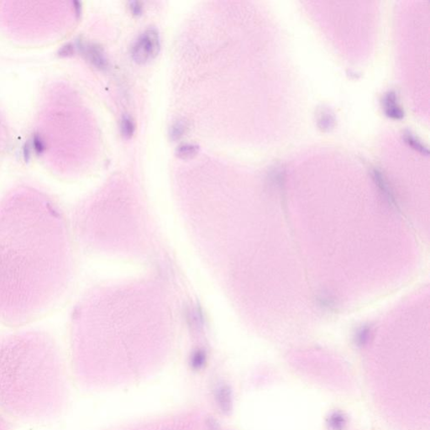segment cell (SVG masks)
<instances>
[{
	"instance_id": "obj_1",
	"label": "cell",
	"mask_w": 430,
	"mask_h": 430,
	"mask_svg": "<svg viewBox=\"0 0 430 430\" xmlns=\"http://www.w3.org/2000/svg\"><path fill=\"white\" fill-rule=\"evenodd\" d=\"M72 274L65 216L57 201L22 185L0 200V321L20 325L57 305Z\"/></svg>"
},
{
	"instance_id": "obj_2",
	"label": "cell",
	"mask_w": 430,
	"mask_h": 430,
	"mask_svg": "<svg viewBox=\"0 0 430 430\" xmlns=\"http://www.w3.org/2000/svg\"><path fill=\"white\" fill-rule=\"evenodd\" d=\"M65 367L57 341L41 330L0 338V409L24 422L54 420L65 405Z\"/></svg>"
},
{
	"instance_id": "obj_3",
	"label": "cell",
	"mask_w": 430,
	"mask_h": 430,
	"mask_svg": "<svg viewBox=\"0 0 430 430\" xmlns=\"http://www.w3.org/2000/svg\"><path fill=\"white\" fill-rule=\"evenodd\" d=\"M161 43L157 30L150 28L140 35L131 48L132 59L139 63H149L159 53Z\"/></svg>"
},
{
	"instance_id": "obj_4",
	"label": "cell",
	"mask_w": 430,
	"mask_h": 430,
	"mask_svg": "<svg viewBox=\"0 0 430 430\" xmlns=\"http://www.w3.org/2000/svg\"><path fill=\"white\" fill-rule=\"evenodd\" d=\"M215 399L221 411L224 413L230 411L232 406V394L227 386H220L218 387L215 393Z\"/></svg>"
},
{
	"instance_id": "obj_5",
	"label": "cell",
	"mask_w": 430,
	"mask_h": 430,
	"mask_svg": "<svg viewBox=\"0 0 430 430\" xmlns=\"http://www.w3.org/2000/svg\"><path fill=\"white\" fill-rule=\"evenodd\" d=\"M384 109L387 116L392 119H399L403 117V111L398 103L395 94L392 92H390L385 97Z\"/></svg>"
},
{
	"instance_id": "obj_6",
	"label": "cell",
	"mask_w": 430,
	"mask_h": 430,
	"mask_svg": "<svg viewBox=\"0 0 430 430\" xmlns=\"http://www.w3.org/2000/svg\"><path fill=\"white\" fill-rule=\"evenodd\" d=\"M87 55L89 56L90 61L97 68L104 69L107 67V59L103 50L97 46H90Z\"/></svg>"
},
{
	"instance_id": "obj_7",
	"label": "cell",
	"mask_w": 430,
	"mask_h": 430,
	"mask_svg": "<svg viewBox=\"0 0 430 430\" xmlns=\"http://www.w3.org/2000/svg\"><path fill=\"white\" fill-rule=\"evenodd\" d=\"M346 423V417L341 412H335L328 419V426L331 430H343Z\"/></svg>"
},
{
	"instance_id": "obj_8",
	"label": "cell",
	"mask_w": 430,
	"mask_h": 430,
	"mask_svg": "<svg viewBox=\"0 0 430 430\" xmlns=\"http://www.w3.org/2000/svg\"><path fill=\"white\" fill-rule=\"evenodd\" d=\"M198 146L194 144H182L176 149V157L181 159H190L198 154Z\"/></svg>"
},
{
	"instance_id": "obj_9",
	"label": "cell",
	"mask_w": 430,
	"mask_h": 430,
	"mask_svg": "<svg viewBox=\"0 0 430 430\" xmlns=\"http://www.w3.org/2000/svg\"><path fill=\"white\" fill-rule=\"evenodd\" d=\"M136 130L135 122L128 115L123 117L120 123V131L121 135L125 139H130L132 137Z\"/></svg>"
},
{
	"instance_id": "obj_10",
	"label": "cell",
	"mask_w": 430,
	"mask_h": 430,
	"mask_svg": "<svg viewBox=\"0 0 430 430\" xmlns=\"http://www.w3.org/2000/svg\"><path fill=\"white\" fill-rule=\"evenodd\" d=\"M370 333H371V330L368 326H364V327L359 329L354 336L355 344L359 347L365 345V344L367 343L368 341H369Z\"/></svg>"
},
{
	"instance_id": "obj_11",
	"label": "cell",
	"mask_w": 430,
	"mask_h": 430,
	"mask_svg": "<svg viewBox=\"0 0 430 430\" xmlns=\"http://www.w3.org/2000/svg\"><path fill=\"white\" fill-rule=\"evenodd\" d=\"M186 126L182 122H176L171 129V137L172 140H177L183 136Z\"/></svg>"
},
{
	"instance_id": "obj_12",
	"label": "cell",
	"mask_w": 430,
	"mask_h": 430,
	"mask_svg": "<svg viewBox=\"0 0 430 430\" xmlns=\"http://www.w3.org/2000/svg\"><path fill=\"white\" fill-rule=\"evenodd\" d=\"M204 363H205L204 355L200 354V353H198V354H195L194 356L192 357L191 365H192V367L193 369L198 370V369H201V368L203 367Z\"/></svg>"
},
{
	"instance_id": "obj_13",
	"label": "cell",
	"mask_w": 430,
	"mask_h": 430,
	"mask_svg": "<svg viewBox=\"0 0 430 430\" xmlns=\"http://www.w3.org/2000/svg\"><path fill=\"white\" fill-rule=\"evenodd\" d=\"M130 10L132 12L133 14L135 15H140L142 12V5L140 2H131L130 3Z\"/></svg>"
},
{
	"instance_id": "obj_14",
	"label": "cell",
	"mask_w": 430,
	"mask_h": 430,
	"mask_svg": "<svg viewBox=\"0 0 430 430\" xmlns=\"http://www.w3.org/2000/svg\"><path fill=\"white\" fill-rule=\"evenodd\" d=\"M0 430H11L5 419L0 414Z\"/></svg>"
}]
</instances>
